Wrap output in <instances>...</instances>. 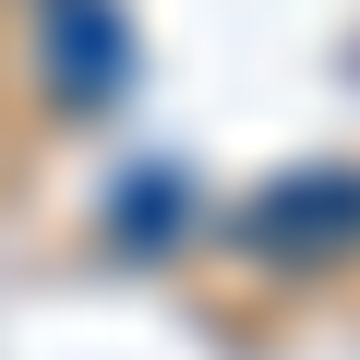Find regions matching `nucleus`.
<instances>
[{
	"label": "nucleus",
	"instance_id": "f257e3e1",
	"mask_svg": "<svg viewBox=\"0 0 360 360\" xmlns=\"http://www.w3.org/2000/svg\"><path fill=\"white\" fill-rule=\"evenodd\" d=\"M240 252L264 264H348L360 252V168H300L240 205Z\"/></svg>",
	"mask_w": 360,
	"mask_h": 360
},
{
	"label": "nucleus",
	"instance_id": "f03ea898",
	"mask_svg": "<svg viewBox=\"0 0 360 360\" xmlns=\"http://www.w3.org/2000/svg\"><path fill=\"white\" fill-rule=\"evenodd\" d=\"M37 60H49V96H60V108L120 96V72H132L120 0H37Z\"/></svg>",
	"mask_w": 360,
	"mask_h": 360
},
{
	"label": "nucleus",
	"instance_id": "7ed1b4c3",
	"mask_svg": "<svg viewBox=\"0 0 360 360\" xmlns=\"http://www.w3.org/2000/svg\"><path fill=\"white\" fill-rule=\"evenodd\" d=\"M168 217H180V180H132V193H120V240H132V252H168V240H180Z\"/></svg>",
	"mask_w": 360,
	"mask_h": 360
}]
</instances>
